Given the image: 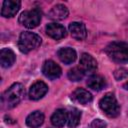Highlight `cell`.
<instances>
[{
	"label": "cell",
	"mask_w": 128,
	"mask_h": 128,
	"mask_svg": "<svg viewBox=\"0 0 128 128\" xmlns=\"http://www.w3.org/2000/svg\"><path fill=\"white\" fill-rule=\"evenodd\" d=\"M21 2L18 0H5L2 4L1 15L6 18H10L16 15L20 9Z\"/></svg>",
	"instance_id": "obj_7"
},
{
	"label": "cell",
	"mask_w": 128,
	"mask_h": 128,
	"mask_svg": "<svg viewBox=\"0 0 128 128\" xmlns=\"http://www.w3.org/2000/svg\"><path fill=\"white\" fill-rule=\"evenodd\" d=\"M44 122V114L40 111H34L30 113L26 118V124L30 128H38Z\"/></svg>",
	"instance_id": "obj_16"
},
{
	"label": "cell",
	"mask_w": 128,
	"mask_h": 128,
	"mask_svg": "<svg viewBox=\"0 0 128 128\" xmlns=\"http://www.w3.org/2000/svg\"><path fill=\"white\" fill-rule=\"evenodd\" d=\"M87 85L89 88L99 91L106 86V80L101 75H91L87 80Z\"/></svg>",
	"instance_id": "obj_18"
},
{
	"label": "cell",
	"mask_w": 128,
	"mask_h": 128,
	"mask_svg": "<svg viewBox=\"0 0 128 128\" xmlns=\"http://www.w3.org/2000/svg\"><path fill=\"white\" fill-rule=\"evenodd\" d=\"M68 119V112L64 109H57L51 116V123L55 127H63Z\"/></svg>",
	"instance_id": "obj_15"
},
{
	"label": "cell",
	"mask_w": 128,
	"mask_h": 128,
	"mask_svg": "<svg viewBox=\"0 0 128 128\" xmlns=\"http://www.w3.org/2000/svg\"><path fill=\"white\" fill-rule=\"evenodd\" d=\"M72 99L80 104H87L92 101V95L90 92L83 88H78L72 93Z\"/></svg>",
	"instance_id": "obj_17"
},
{
	"label": "cell",
	"mask_w": 128,
	"mask_h": 128,
	"mask_svg": "<svg viewBox=\"0 0 128 128\" xmlns=\"http://www.w3.org/2000/svg\"><path fill=\"white\" fill-rule=\"evenodd\" d=\"M16 60L14 52L9 48H3L0 51V64L3 68L11 67Z\"/></svg>",
	"instance_id": "obj_14"
},
{
	"label": "cell",
	"mask_w": 128,
	"mask_h": 128,
	"mask_svg": "<svg viewBox=\"0 0 128 128\" xmlns=\"http://www.w3.org/2000/svg\"><path fill=\"white\" fill-rule=\"evenodd\" d=\"M41 37L36 33L24 31L20 34L18 40V48L22 53H28L41 45Z\"/></svg>",
	"instance_id": "obj_3"
},
{
	"label": "cell",
	"mask_w": 128,
	"mask_h": 128,
	"mask_svg": "<svg viewBox=\"0 0 128 128\" xmlns=\"http://www.w3.org/2000/svg\"><path fill=\"white\" fill-rule=\"evenodd\" d=\"M105 53L117 63H128V42L114 41L105 48Z\"/></svg>",
	"instance_id": "obj_2"
},
{
	"label": "cell",
	"mask_w": 128,
	"mask_h": 128,
	"mask_svg": "<svg viewBox=\"0 0 128 128\" xmlns=\"http://www.w3.org/2000/svg\"><path fill=\"white\" fill-rule=\"evenodd\" d=\"M123 88H124L125 90H128V82H126V83L123 85Z\"/></svg>",
	"instance_id": "obj_23"
},
{
	"label": "cell",
	"mask_w": 128,
	"mask_h": 128,
	"mask_svg": "<svg viewBox=\"0 0 128 128\" xmlns=\"http://www.w3.org/2000/svg\"><path fill=\"white\" fill-rule=\"evenodd\" d=\"M69 31L71 36L76 40H84L87 36L86 27L82 22H72L69 24Z\"/></svg>",
	"instance_id": "obj_11"
},
{
	"label": "cell",
	"mask_w": 128,
	"mask_h": 128,
	"mask_svg": "<svg viewBox=\"0 0 128 128\" xmlns=\"http://www.w3.org/2000/svg\"><path fill=\"white\" fill-rule=\"evenodd\" d=\"M80 68L86 73H93L97 70V61L88 53H83L80 57Z\"/></svg>",
	"instance_id": "obj_10"
},
{
	"label": "cell",
	"mask_w": 128,
	"mask_h": 128,
	"mask_svg": "<svg viewBox=\"0 0 128 128\" xmlns=\"http://www.w3.org/2000/svg\"><path fill=\"white\" fill-rule=\"evenodd\" d=\"M69 14L68 8L63 4H57L51 8L48 13V17L53 20H63Z\"/></svg>",
	"instance_id": "obj_12"
},
{
	"label": "cell",
	"mask_w": 128,
	"mask_h": 128,
	"mask_svg": "<svg viewBox=\"0 0 128 128\" xmlns=\"http://www.w3.org/2000/svg\"><path fill=\"white\" fill-rule=\"evenodd\" d=\"M127 76H128V70L125 68H119V69L114 71V77L118 81L127 78Z\"/></svg>",
	"instance_id": "obj_21"
},
{
	"label": "cell",
	"mask_w": 128,
	"mask_h": 128,
	"mask_svg": "<svg viewBox=\"0 0 128 128\" xmlns=\"http://www.w3.org/2000/svg\"><path fill=\"white\" fill-rule=\"evenodd\" d=\"M84 75H85V72L80 67H74V68H72L68 71V78L71 81H74V82L82 80Z\"/></svg>",
	"instance_id": "obj_20"
},
{
	"label": "cell",
	"mask_w": 128,
	"mask_h": 128,
	"mask_svg": "<svg viewBox=\"0 0 128 128\" xmlns=\"http://www.w3.org/2000/svg\"><path fill=\"white\" fill-rule=\"evenodd\" d=\"M90 128H106V123L101 119H94L90 124Z\"/></svg>",
	"instance_id": "obj_22"
},
{
	"label": "cell",
	"mask_w": 128,
	"mask_h": 128,
	"mask_svg": "<svg viewBox=\"0 0 128 128\" xmlns=\"http://www.w3.org/2000/svg\"><path fill=\"white\" fill-rule=\"evenodd\" d=\"M25 94V90L22 84L20 83H14L12 84L3 94L1 97L2 106L10 109L15 107L23 98Z\"/></svg>",
	"instance_id": "obj_1"
},
{
	"label": "cell",
	"mask_w": 128,
	"mask_h": 128,
	"mask_svg": "<svg viewBox=\"0 0 128 128\" xmlns=\"http://www.w3.org/2000/svg\"><path fill=\"white\" fill-rule=\"evenodd\" d=\"M41 16H42V13H41L40 9L33 8L31 10H27V11L22 12L19 16L18 21L23 26L31 29V28L37 27L40 24Z\"/></svg>",
	"instance_id": "obj_5"
},
{
	"label": "cell",
	"mask_w": 128,
	"mask_h": 128,
	"mask_svg": "<svg viewBox=\"0 0 128 128\" xmlns=\"http://www.w3.org/2000/svg\"><path fill=\"white\" fill-rule=\"evenodd\" d=\"M46 33L54 40H60L66 36V29L61 24L50 23L46 26Z\"/></svg>",
	"instance_id": "obj_9"
},
{
	"label": "cell",
	"mask_w": 128,
	"mask_h": 128,
	"mask_svg": "<svg viewBox=\"0 0 128 128\" xmlns=\"http://www.w3.org/2000/svg\"><path fill=\"white\" fill-rule=\"evenodd\" d=\"M48 91V86L43 81L35 82L29 89V98L32 100L41 99Z\"/></svg>",
	"instance_id": "obj_8"
},
{
	"label": "cell",
	"mask_w": 128,
	"mask_h": 128,
	"mask_svg": "<svg viewBox=\"0 0 128 128\" xmlns=\"http://www.w3.org/2000/svg\"><path fill=\"white\" fill-rule=\"evenodd\" d=\"M80 118H81V112L76 108H72L68 112V119H67L68 126L70 128H75L79 124Z\"/></svg>",
	"instance_id": "obj_19"
},
{
	"label": "cell",
	"mask_w": 128,
	"mask_h": 128,
	"mask_svg": "<svg viewBox=\"0 0 128 128\" xmlns=\"http://www.w3.org/2000/svg\"><path fill=\"white\" fill-rule=\"evenodd\" d=\"M99 107L108 117H117L120 114V106L114 94L107 93L99 102Z\"/></svg>",
	"instance_id": "obj_4"
},
{
	"label": "cell",
	"mask_w": 128,
	"mask_h": 128,
	"mask_svg": "<svg viewBox=\"0 0 128 128\" xmlns=\"http://www.w3.org/2000/svg\"><path fill=\"white\" fill-rule=\"evenodd\" d=\"M57 56L61 62L68 65L75 61L77 55H76V51L74 49H72L70 47H65V48H61L58 50Z\"/></svg>",
	"instance_id": "obj_13"
},
{
	"label": "cell",
	"mask_w": 128,
	"mask_h": 128,
	"mask_svg": "<svg viewBox=\"0 0 128 128\" xmlns=\"http://www.w3.org/2000/svg\"><path fill=\"white\" fill-rule=\"evenodd\" d=\"M42 73L48 79L55 80L61 76L62 70H61V67L58 64H56L54 61L47 60L44 62L43 66H42Z\"/></svg>",
	"instance_id": "obj_6"
}]
</instances>
